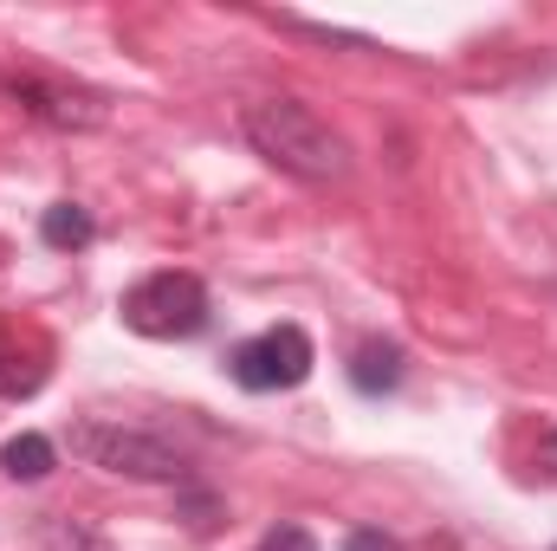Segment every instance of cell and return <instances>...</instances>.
Listing matches in <instances>:
<instances>
[{
  "label": "cell",
  "instance_id": "cell-1",
  "mask_svg": "<svg viewBox=\"0 0 557 551\" xmlns=\"http://www.w3.org/2000/svg\"><path fill=\"white\" fill-rule=\"evenodd\" d=\"M247 143L285 169V175H298V182H344L350 175V149L344 137L331 131V124H318L305 105H292V98H267V105H253L247 111Z\"/></svg>",
  "mask_w": 557,
  "mask_h": 551
},
{
  "label": "cell",
  "instance_id": "cell-2",
  "mask_svg": "<svg viewBox=\"0 0 557 551\" xmlns=\"http://www.w3.org/2000/svg\"><path fill=\"white\" fill-rule=\"evenodd\" d=\"M72 454H85L91 467L124 474V480H182V467H188L162 434H143V428H124V421H78Z\"/></svg>",
  "mask_w": 557,
  "mask_h": 551
},
{
  "label": "cell",
  "instance_id": "cell-3",
  "mask_svg": "<svg viewBox=\"0 0 557 551\" xmlns=\"http://www.w3.org/2000/svg\"><path fill=\"white\" fill-rule=\"evenodd\" d=\"M117 311L137 338H195L208 325V285L195 273H149L124 292Z\"/></svg>",
  "mask_w": 557,
  "mask_h": 551
},
{
  "label": "cell",
  "instance_id": "cell-4",
  "mask_svg": "<svg viewBox=\"0 0 557 551\" xmlns=\"http://www.w3.org/2000/svg\"><path fill=\"white\" fill-rule=\"evenodd\" d=\"M311 338H305V325H273V331H260V338H247V344H234V357H227V377L240 383V390H253V396H267V390H298L305 377H311Z\"/></svg>",
  "mask_w": 557,
  "mask_h": 551
},
{
  "label": "cell",
  "instance_id": "cell-5",
  "mask_svg": "<svg viewBox=\"0 0 557 551\" xmlns=\"http://www.w3.org/2000/svg\"><path fill=\"white\" fill-rule=\"evenodd\" d=\"M91 208H78V201H52L46 215H39V241L52 247V254H78V247H91Z\"/></svg>",
  "mask_w": 557,
  "mask_h": 551
},
{
  "label": "cell",
  "instance_id": "cell-6",
  "mask_svg": "<svg viewBox=\"0 0 557 551\" xmlns=\"http://www.w3.org/2000/svg\"><path fill=\"white\" fill-rule=\"evenodd\" d=\"M403 364H409V357H403L396 344H363V351L350 357V383H357L363 396H383V390L403 383Z\"/></svg>",
  "mask_w": 557,
  "mask_h": 551
},
{
  "label": "cell",
  "instance_id": "cell-7",
  "mask_svg": "<svg viewBox=\"0 0 557 551\" xmlns=\"http://www.w3.org/2000/svg\"><path fill=\"white\" fill-rule=\"evenodd\" d=\"M13 98L26 105V111H39V118H52V124H98L104 111H78V98L72 91H59V85H13Z\"/></svg>",
  "mask_w": 557,
  "mask_h": 551
},
{
  "label": "cell",
  "instance_id": "cell-8",
  "mask_svg": "<svg viewBox=\"0 0 557 551\" xmlns=\"http://www.w3.org/2000/svg\"><path fill=\"white\" fill-rule=\"evenodd\" d=\"M0 467H7L13 480H46V474L59 467V448H52L46 434H13V441L0 448Z\"/></svg>",
  "mask_w": 557,
  "mask_h": 551
},
{
  "label": "cell",
  "instance_id": "cell-9",
  "mask_svg": "<svg viewBox=\"0 0 557 551\" xmlns=\"http://www.w3.org/2000/svg\"><path fill=\"white\" fill-rule=\"evenodd\" d=\"M39 551H111V539H98L91 526H78V519H65V513H52V519L39 526Z\"/></svg>",
  "mask_w": 557,
  "mask_h": 551
},
{
  "label": "cell",
  "instance_id": "cell-10",
  "mask_svg": "<svg viewBox=\"0 0 557 551\" xmlns=\"http://www.w3.org/2000/svg\"><path fill=\"white\" fill-rule=\"evenodd\" d=\"M39 377H46V364H26V357H20V344L0 331V396H33V390H39Z\"/></svg>",
  "mask_w": 557,
  "mask_h": 551
},
{
  "label": "cell",
  "instance_id": "cell-11",
  "mask_svg": "<svg viewBox=\"0 0 557 551\" xmlns=\"http://www.w3.org/2000/svg\"><path fill=\"white\" fill-rule=\"evenodd\" d=\"M260 551H318V539H311L305 526H273V532H267V546H260Z\"/></svg>",
  "mask_w": 557,
  "mask_h": 551
},
{
  "label": "cell",
  "instance_id": "cell-12",
  "mask_svg": "<svg viewBox=\"0 0 557 551\" xmlns=\"http://www.w3.org/2000/svg\"><path fill=\"white\" fill-rule=\"evenodd\" d=\"M344 551H396V546H389L383 532H350V539H344Z\"/></svg>",
  "mask_w": 557,
  "mask_h": 551
}]
</instances>
